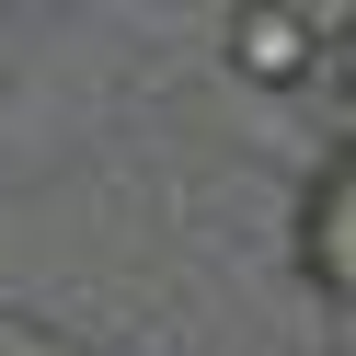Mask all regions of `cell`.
I'll return each mask as SVG.
<instances>
[{
    "mask_svg": "<svg viewBox=\"0 0 356 356\" xmlns=\"http://www.w3.org/2000/svg\"><path fill=\"white\" fill-rule=\"evenodd\" d=\"M322 81H333V92H345V104H356V12H345V24H333V35H322Z\"/></svg>",
    "mask_w": 356,
    "mask_h": 356,
    "instance_id": "obj_3",
    "label": "cell"
},
{
    "mask_svg": "<svg viewBox=\"0 0 356 356\" xmlns=\"http://www.w3.org/2000/svg\"><path fill=\"white\" fill-rule=\"evenodd\" d=\"M218 58H230L241 92H310L322 81V24H310L299 0H241L230 24H218Z\"/></svg>",
    "mask_w": 356,
    "mask_h": 356,
    "instance_id": "obj_1",
    "label": "cell"
},
{
    "mask_svg": "<svg viewBox=\"0 0 356 356\" xmlns=\"http://www.w3.org/2000/svg\"><path fill=\"white\" fill-rule=\"evenodd\" d=\"M299 276L322 287L333 310H356V149L299 195Z\"/></svg>",
    "mask_w": 356,
    "mask_h": 356,
    "instance_id": "obj_2",
    "label": "cell"
}]
</instances>
